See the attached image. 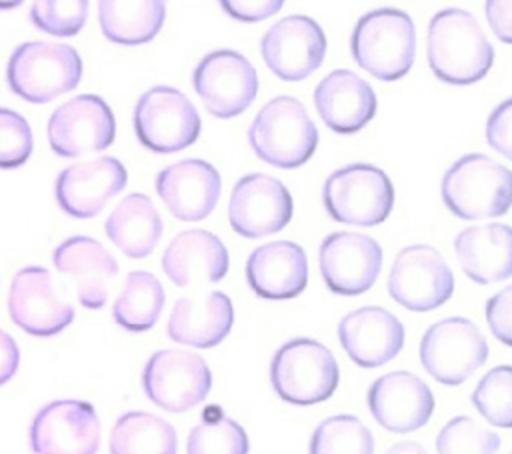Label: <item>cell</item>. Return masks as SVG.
Masks as SVG:
<instances>
[{
	"label": "cell",
	"instance_id": "cell-19",
	"mask_svg": "<svg viewBox=\"0 0 512 454\" xmlns=\"http://www.w3.org/2000/svg\"><path fill=\"white\" fill-rule=\"evenodd\" d=\"M368 410L388 432L408 434L428 424L434 412V396L428 384L412 372H388L368 388Z\"/></svg>",
	"mask_w": 512,
	"mask_h": 454
},
{
	"label": "cell",
	"instance_id": "cell-25",
	"mask_svg": "<svg viewBox=\"0 0 512 454\" xmlns=\"http://www.w3.org/2000/svg\"><path fill=\"white\" fill-rule=\"evenodd\" d=\"M246 280L260 298H296L308 284V258L304 248L290 240L258 246L246 260Z\"/></svg>",
	"mask_w": 512,
	"mask_h": 454
},
{
	"label": "cell",
	"instance_id": "cell-41",
	"mask_svg": "<svg viewBox=\"0 0 512 454\" xmlns=\"http://www.w3.org/2000/svg\"><path fill=\"white\" fill-rule=\"evenodd\" d=\"M220 8L228 12L232 18L242 20V22H260L272 14H276L282 8L280 0H222Z\"/></svg>",
	"mask_w": 512,
	"mask_h": 454
},
{
	"label": "cell",
	"instance_id": "cell-27",
	"mask_svg": "<svg viewBox=\"0 0 512 454\" xmlns=\"http://www.w3.org/2000/svg\"><path fill=\"white\" fill-rule=\"evenodd\" d=\"M232 300L220 292H202L176 300L168 318V336L176 344L192 348H214L232 330Z\"/></svg>",
	"mask_w": 512,
	"mask_h": 454
},
{
	"label": "cell",
	"instance_id": "cell-35",
	"mask_svg": "<svg viewBox=\"0 0 512 454\" xmlns=\"http://www.w3.org/2000/svg\"><path fill=\"white\" fill-rule=\"evenodd\" d=\"M472 404L480 416L498 428L512 426V370L502 364L488 370L472 392Z\"/></svg>",
	"mask_w": 512,
	"mask_h": 454
},
{
	"label": "cell",
	"instance_id": "cell-26",
	"mask_svg": "<svg viewBox=\"0 0 512 454\" xmlns=\"http://www.w3.org/2000/svg\"><path fill=\"white\" fill-rule=\"evenodd\" d=\"M228 264L230 256L224 242L200 228L176 234L162 254V270L178 288L220 282Z\"/></svg>",
	"mask_w": 512,
	"mask_h": 454
},
{
	"label": "cell",
	"instance_id": "cell-43",
	"mask_svg": "<svg viewBox=\"0 0 512 454\" xmlns=\"http://www.w3.org/2000/svg\"><path fill=\"white\" fill-rule=\"evenodd\" d=\"M486 16L496 32V36L504 42L510 44V2H488L486 4Z\"/></svg>",
	"mask_w": 512,
	"mask_h": 454
},
{
	"label": "cell",
	"instance_id": "cell-18",
	"mask_svg": "<svg viewBox=\"0 0 512 454\" xmlns=\"http://www.w3.org/2000/svg\"><path fill=\"white\" fill-rule=\"evenodd\" d=\"M12 322L32 336H54L74 320L72 304L54 288L42 266H24L16 272L8 292Z\"/></svg>",
	"mask_w": 512,
	"mask_h": 454
},
{
	"label": "cell",
	"instance_id": "cell-22",
	"mask_svg": "<svg viewBox=\"0 0 512 454\" xmlns=\"http://www.w3.org/2000/svg\"><path fill=\"white\" fill-rule=\"evenodd\" d=\"M338 338L354 364L378 368L400 354L404 346V326L382 306H362L340 320Z\"/></svg>",
	"mask_w": 512,
	"mask_h": 454
},
{
	"label": "cell",
	"instance_id": "cell-4",
	"mask_svg": "<svg viewBox=\"0 0 512 454\" xmlns=\"http://www.w3.org/2000/svg\"><path fill=\"white\" fill-rule=\"evenodd\" d=\"M510 170L486 154H464L442 176L446 208L462 220L504 216L510 208Z\"/></svg>",
	"mask_w": 512,
	"mask_h": 454
},
{
	"label": "cell",
	"instance_id": "cell-2",
	"mask_svg": "<svg viewBox=\"0 0 512 454\" xmlns=\"http://www.w3.org/2000/svg\"><path fill=\"white\" fill-rule=\"evenodd\" d=\"M350 50L356 64L378 80L404 78L416 58V28L398 8H376L364 14L352 32Z\"/></svg>",
	"mask_w": 512,
	"mask_h": 454
},
{
	"label": "cell",
	"instance_id": "cell-23",
	"mask_svg": "<svg viewBox=\"0 0 512 454\" xmlns=\"http://www.w3.org/2000/svg\"><path fill=\"white\" fill-rule=\"evenodd\" d=\"M52 262L76 288L78 302L88 310H100L110 292V282L118 276L116 258L90 236H72L56 246Z\"/></svg>",
	"mask_w": 512,
	"mask_h": 454
},
{
	"label": "cell",
	"instance_id": "cell-29",
	"mask_svg": "<svg viewBox=\"0 0 512 454\" xmlns=\"http://www.w3.org/2000/svg\"><path fill=\"white\" fill-rule=\"evenodd\" d=\"M106 236L128 258L140 260L156 248L164 224L154 202L140 192L128 194L106 218Z\"/></svg>",
	"mask_w": 512,
	"mask_h": 454
},
{
	"label": "cell",
	"instance_id": "cell-21",
	"mask_svg": "<svg viewBox=\"0 0 512 454\" xmlns=\"http://www.w3.org/2000/svg\"><path fill=\"white\" fill-rule=\"evenodd\" d=\"M222 178L218 170L200 158H186L166 166L156 176V192L182 222L204 220L220 198Z\"/></svg>",
	"mask_w": 512,
	"mask_h": 454
},
{
	"label": "cell",
	"instance_id": "cell-38",
	"mask_svg": "<svg viewBox=\"0 0 512 454\" xmlns=\"http://www.w3.org/2000/svg\"><path fill=\"white\" fill-rule=\"evenodd\" d=\"M32 146V130L26 118L14 110L0 108V168L22 166L32 154Z\"/></svg>",
	"mask_w": 512,
	"mask_h": 454
},
{
	"label": "cell",
	"instance_id": "cell-5",
	"mask_svg": "<svg viewBox=\"0 0 512 454\" xmlns=\"http://www.w3.org/2000/svg\"><path fill=\"white\" fill-rule=\"evenodd\" d=\"M82 58L76 48L60 42H24L6 66L10 90L26 102L46 104L78 86Z\"/></svg>",
	"mask_w": 512,
	"mask_h": 454
},
{
	"label": "cell",
	"instance_id": "cell-20",
	"mask_svg": "<svg viewBox=\"0 0 512 454\" xmlns=\"http://www.w3.org/2000/svg\"><path fill=\"white\" fill-rule=\"evenodd\" d=\"M124 164L112 156H100L88 162H76L64 168L56 178V200L72 218H94L104 210L110 198L126 186Z\"/></svg>",
	"mask_w": 512,
	"mask_h": 454
},
{
	"label": "cell",
	"instance_id": "cell-10",
	"mask_svg": "<svg viewBox=\"0 0 512 454\" xmlns=\"http://www.w3.org/2000/svg\"><path fill=\"white\" fill-rule=\"evenodd\" d=\"M142 388L158 408L186 412L206 400L212 388V372L202 356L164 348L148 358L142 370Z\"/></svg>",
	"mask_w": 512,
	"mask_h": 454
},
{
	"label": "cell",
	"instance_id": "cell-30",
	"mask_svg": "<svg viewBox=\"0 0 512 454\" xmlns=\"http://www.w3.org/2000/svg\"><path fill=\"white\" fill-rule=\"evenodd\" d=\"M166 4L160 0H102L98 2V22L102 34L124 46L150 42L164 24Z\"/></svg>",
	"mask_w": 512,
	"mask_h": 454
},
{
	"label": "cell",
	"instance_id": "cell-40",
	"mask_svg": "<svg viewBox=\"0 0 512 454\" xmlns=\"http://www.w3.org/2000/svg\"><path fill=\"white\" fill-rule=\"evenodd\" d=\"M510 100H504L496 110L490 114L486 122V138L488 144L500 152L504 158H512L510 150Z\"/></svg>",
	"mask_w": 512,
	"mask_h": 454
},
{
	"label": "cell",
	"instance_id": "cell-1",
	"mask_svg": "<svg viewBox=\"0 0 512 454\" xmlns=\"http://www.w3.org/2000/svg\"><path fill=\"white\" fill-rule=\"evenodd\" d=\"M426 58L438 80L466 86L488 74L494 62V48L472 12L444 8L430 18Z\"/></svg>",
	"mask_w": 512,
	"mask_h": 454
},
{
	"label": "cell",
	"instance_id": "cell-42",
	"mask_svg": "<svg viewBox=\"0 0 512 454\" xmlns=\"http://www.w3.org/2000/svg\"><path fill=\"white\" fill-rule=\"evenodd\" d=\"M18 362H20V350L14 338L8 332L0 330V386L14 376V372L18 370Z\"/></svg>",
	"mask_w": 512,
	"mask_h": 454
},
{
	"label": "cell",
	"instance_id": "cell-12",
	"mask_svg": "<svg viewBox=\"0 0 512 454\" xmlns=\"http://www.w3.org/2000/svg\"><path fill=\"white\" fill-rule=\"evenodd\" d=\"M192 86L206 110L216 118H234L248 110L258 94V72L236 50L206 54L192 74Z\"/></svg>",
	"mask_w": 512,
	"mask_h": 454
},
{
	"label": "cell",
	"instance_id": "cell-32",
	"mask_svg": "<svg viewBox=\"0 0 512 454\" xmlns=\"http://www.w3.org/2000/svg\"><path fill=\"white\" fill-rule=\"evenodd\" d=\"M166 304V292L160 280L148 270H134L126 276L122 290L112 306L114 320L128 332L150 330Z\"/></svg>",
	"mask_w": 512,
	"mask_h": 454
},
{
	"label": "cell",
	"instance_id": "cell-39",
	"mask_svg": "<svg viewBox=\"0 0 512 454\" xmlns=\"http://www.w3.org/2000/svg\"><path fill=\"white\" fill-rule=\"evenodd\" d=\"M510 300L512 288L506 286L486 302V322L492 334L506 346H510Z\"/></svg>",
	"mask_w": 512,
	"mask_h": 454
},
{
	"label": "cell",
	"instance_id": "cell-8",
	"mask_svg": "<svg viewBox=\"0 0 512 454\" xmlns=\"http://www.w3.org/2000/svg\"><path fill=\"white\" fill-rule=\"evenodd\" d=\"M134 132L152 152H180L198 140L200 114L178 88L152 86L134 106Z\"/></svg>",
	"mask_w": 512,
	"mask_h": 454
},
{
	"label": "cell",
	"instance_id": "cell-24",
	"mask_svg": "<svg viewBox=\"0 0 512 454\" xmlns=\"http://www.w3.org/2000/svg\"><path fill=\"white\" fill-rule=\"evenodd\" d=\"M314 106L330 130L352 134L374 118L376 94L364 78L352 70L338 68L316 84Z\"/></svg>",
	"mask_w": 512,
	"mask_h": 454
},
{
	"label": "cell",
	"instance_id": "cell-15",
	"mask_svg": "<svg viewBox=\"0 0 512 454\" xmlns=\"http://www.w3.org/2000/svg\"><path fill=\"white\" fill-rule=\"evenodd\" d=\"M34 454H96L100 420L90 402L54 400L42 406L30 426Z\"/></svg>",
	"mask_w": 512,
	"mask_h": 454
},
{
	"label": "cell",
	"instance_id": "cell-37",
	"mask_svg": "<svg viewBox=\"0 0 512 454\" xmlns=\"http://www.w3.org/2000/svg\"><path fill=\"white\" fill-rule=\"evenodd\" d=\"M88 18L86 0H40L30 6L34 26L52 36H74Z\"/></svg>",
	"mask_w": 512,
	"mask_h": 454
},
{
	"label": "cell",
	"instance_id": "cell-28",
	"mask_svg": "<svg viewBox=\"0 0 512 454\" xmlns=\"http://www.w3.org/2000/svg\"><path fill=\"white\" fill-rule=\"evenodd\" d=\"M462 272L476 284L504 282L512 274V230L502 222L468 226L454 238Z\"/></svg>",
	"mask_w": 512,
	"mask_h": 454
},
{
	"label": "cell",
	"instance_id": "cell-31",
	"mask_svg": "<svg viewBox=\"0 0 512 454\" xmlns=\"http://www.w3.org/2000/svg\"><path fill=\"white\" fill-rule=\"evenodd\" d=\"M176 450L174 426L150 412H126L110 432V454H176Z\"/></svg>",
	"mask_w": 512,
	"mask_h": 454
},
{
	"label": "cell",
	"instance_id": "cell-13",
	"mask_svg": "<svg viewBox=\"0 0 512 454\" xmlns=\"http://www.w3.org/2000/svg\"><path fill=\"white\" fill-rule=\"evenodd\" d=\"M50 148L62 158L106 150L116 136L110 106L96 94H78L58 106L48 120Z\"/></svg>",
	"mask_w": 512,
	"mask_h": 454
},
{
	"label": "cell",
	"instance_id": "cell-44",
	"mask_svg": "<svg viewBox=\"0 0 512 454\" xmlns=\"http://www.w3.org/2000/svg\"><path fill=\"white\" fill-rule=\"evenodd\" d=\"M386 454H428L426 448L418 442H412V440H404V442H396L392 444Z\"/></svg>",
	"mask_w": 512,
	"mask_h": 454
},
{
	"label": "cell",
	"instance_id": "cell-17",
	"mask_svg": "<svg viewBox=\"0 0 512 454\" xmlns=\"http://www.w3.org/2000/svg\"><path fill=\"white\" fill-rule=\"evenodd\" d=\"M292 218V196L274 176L254 172L242 176L230 194L228 220L242 238L280 232Z\"/></svg>",
	"mask_w": 512,
	"mask_h": 454
},
{
	"label": "cell",
	"instance_id": "cell-33",
	"mask_svg": "<svg viewBox=\"0 0 512 454\" xmlns=\"http://www.w3.org/2000/svg\"><path fill=\"white\" fill-rule=\"evenodd\" d=\"M310 454H374V436L358 416H328L310 436Z\"/></svg>",
	"mask_w": 512,
	"mask_h": 454
},
{
	"label": "cell",
	"instance_id": "cell-3",
	"mask_svg": "<svg viewBox=\"0 0 512 454\" xmlns=\"http://www.w3.org/2000/svg\"><path fill=\"white\" fill-rule=\"evenodd\" d=\"M248 142L262 162L292 170L314 154L318 128L300 100L276 96L254 116L248 128Z\"/></svg>",
	"mask_w": 512,
	"mask_h": 454
},
{
	"label": "cell",
	"instance_id": "cell-34",
	"mask_svg": "<svg viewBox=\"0 0 512 454\" xmlns=\"http://www.w3.org/2000/svg\"><path fill=\"white\" fill-rule=\"evenodd\" d=\"M186 454H248V436L244 428L224 416L216 414L196 424L186 440Z\"/></svg>",
	"mask_w": 512,
	"mask_h": 454
},
{
	"label": "cell",
	"instance_id": "cell-6",
	"mask_svg": "<svg viewBox=\"0 0 512 454\" xmlns=\"http://www.w3.org/2000/svg\"><path fill=\"white\" fill-rule=\"evenodd\" d=\"M274 392L296 406L328 400L340 382L334 354L318 340L294 338L282 344L270 362Z\"/></svg>",
	"mask_w": 512,
	"mask_h": 454
},
{
	"label": "cell",
	"instance_id": "cell-36",
	"mask_svg": "<svg viewBox=\"0 0 512 454\" xmlns=\"http://www.w3.org/2000/svg\"><path fill=\"white\" fill-rule=\"evenodd\" d=\"M500 436L470 416H454L436 436L438 454H496Z\"/></svg>",
	"mask_w": 512,
	"mask_h": 454
},
{
	"label": "cell",
	"instance_id": "cell-7",
	"mask_svg": "<svg viewBox=\"0 0 512 454\" xmlns=\"http://www.w3.org/2000/svg\"><path fill=\"white\" fill-rule=\"evenodd\" d=\"M322 202L336 222L376 226L388 218L394 206V186L386 172L372 164H348L326 178Z\"/></svg>",
	"mask_w": 512,
	"mask_h": 454
},
{
	"label": "cell",
	"instance_id": "cell-11",
	"mask_svg": "<svg viewBox=\"0 0 512 454\" xmlns=\"http://www.w3.org/2000/svg\"><path fill=\"white\" fill-rule=\"evenodd\" d=\"M388 292L406 310L430 312L452 296L454 274L436 248L412 244L396 254L388 276Z\"/></svg>",
	"mask_w": 512,
	"mask_h": 454
},
{
	"label": "cell",
	"instance_id": "cell-16",
	"mask_svg": "<svg viewBox=\"0 0 512 454\" xmlns=\"http://www.w3.org/2000/svg\"><path fill=\"white\" fill-rule=\"evenodd\" d=\"M318 268L334 294L358 296L374 286L382 270V248L366 234L332 232L320 242Z\"/></svg>",
	"mask_w": 512,
	"mask_h": 454
},
{
	"label": "cell",
	"instance_id": "cell-9",
	"mask_svg": "<svg viewBox=\"0 0 512 454\" xmlns=\"http://www.w3.org/2000/svg\"><path fill=\"white\" fill-rule=\"evenodd\" d=\"M488 358V342L478 326L462 316L432 324L420 340L424 370L444 386H460Z\"/></svg>",
	"mask_w": 512,
	"mask_h": 454
},
{
	"label": "cell",
	"instance_id": "cell-14",
	"mask_svg": "<svg viewBox=\"0 0 512 454\" xmlns=\"http://www.w3.org/2000/svg\"><path fill=\"white\" fill-rule=\"evenodd\" d=\"M260 52L274 76L286 82H298L322 66L326 36L310 16L292 14L264 32Z\"/></svg>",
	"mask_w": 512,
	"mask_h": 454
}]
</instances>
